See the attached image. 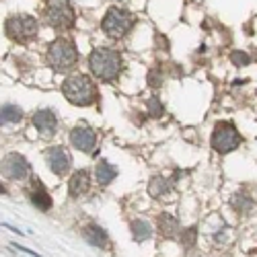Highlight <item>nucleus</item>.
I'll use <instances>...</instances> for the list:
<instances>
[{
	"mask_svg": "<svg viewBox=\"0 0 257 257\" xmlns=\"http://www.w3.org/2000/svg\"><path fill=\"white\" fill-rule=\"evenodd\" d=\"M132 234H134L136 241H146V239H151L153 228L146 220H134L132 222Z\"/></svg>",
	"mask_w": 257,
	"mask_h": 257,
	"instance_id": "19",
	"label": "nucleus"
},
{
	"mask_svg": "<svg viewBox=\"0 0 257 257\" xmlns=\"http://www.w3.org/2000/svg\"><path fill=\"white\" fill-rule=\"evenodd\" d=\"M169 189H171V183H169V179H165V177H153L151 183H148V194H151L153 198H163V196H167Z\"/></svg>",
	"mask_w": 257,
	"mask_h": 257,
	"instance_id": "17",
	"label": "nucleus"
},
{
	"mask_svg": "<svg viewBox=\"0 0 257 257\" xmlns=\"http://www.w3.org/2000/svg\"><path fill=\"white\" fill-rule=\"evenodd\" d=\"M33 125L37 127L39 134L52 136L58 130V117H56V113L52 109H39L33 115Z\"/></svg>",
	"mask_w": 257,
	"mask_h": 257,
	"instance_id": "11",
	"label": "nucleus"
},
{
	"mask_svg": "<svg viewBox=\"0 0 257 257\" xmlns=\"http://www.w3.org/2000/svg\"><path fill=\"white\" fill-rule=\"evenodd\" d=\"M196 228H187L185 232H183V237H181V241H183V245L185 247H191V245H194V241H196Z\"/></svg>",
	"mask_w": 257,
	"mask_h": 257,
	"instance_id": "23",
	"label": "nucleus"
},
{
	"mask_svg": "<svg viewBox=\"0 0 257 257\" xmlns=\"http://www.w3.org/2000/svg\"><path fill=\"white\" fill-rule=\"evenodd\" d=\"M89 66L97 78L111 82L121 72V56L113 48H97L89 58Z\"/></svg>",
	"mask_w": 257,
	"mask_h": 257,
	"instance_id": "1",
	"label": "nucleus"
},
{
	"mask_svg": "<svg viewBox=\"0 0 257 257\" xmlns=\"http://www.w3.org/2000/svg\"><path fill=\"white\" fill-rule=\"evenodd\" d=\"M44 15L48 25L54 29H70L74 25V9L66 0H52Z\"/></svg>",
	"mask_w": 257,
	"mask_h": 257,
	"instance_id": "6",
	"label": "nucleus"
},
{
	"mask_svg": "<svg viewBox=\"0 0 257 257\" xmlns=\"http://www.w3.org/2000/svg\"><path fill=\"white\" fill-rule=\"evenodd\" d=\"M3 175L7 179H13V181H21L29 175V163L25 157H21L17 153H11L3 159Z\"/></svg>",
	"mask_w": 257,
	"mask_h": 257,
	"instance_id": "8",
	"label": "nucleus"
},
{
	"mask_svg": "<svg viewBox=\"0 0 257 257\" xmlns=\"http://www.w3.org/2000/svg\"><path fill=\"white\" fill-rule=\"evenodd\" d=\"M95 175H97V181L101 185H107V183H111L115 177H117V169L111 165V163H107V161H101L95 169Z\"/></svg>",
	"mask_w": 257,
	"mask_h": 257,
	"instance_id": "15",
	"label": "nucleus"
},
{
	"mask_svg": "<svg viewBox=\"0 0 257 257\" xmlns=\"http://www.w3.org/2000/svg\"><path fill=\"white\" fill-rule=\"evenodd\" d=\"M37 21L31 15H13L5 21V31L13 41L25 44L37 35Z\"/></svg>",
	"mask_w": 257,
	"mask_h": 257,
	"instance_id": "4",
	"label": "nucleus"
},
{
	"mask_svg": "<svg viewBox=\"0 0 257 257\" xmlns=\"http://www.w3.org/2000/svg\"><path fill=\"white\" fill-rule=\"evenodd\" d=\"M163 105H161V101L157 99V97H151L148 99V113H151L153 117H161L163 115Z\"/></svg>",
	"mask_w": 257,
	"mask_h": 257,
	"instance_id": "22",
	"label": "nucleus"
},
{
	"mask_svg": "<svg viewBox=\"0 0 257 257\" xmlns=\"http://www.w3.org/2000/svg\"><path fill=\"white\" fill-rule=\"evenodd\" d=\"M134 25V15L125 9H119V7H111L107 11V15L103 17V31L109 35V37H123L127 31L132 29Z\"/></svg>",
	"mask_w": 257,
	"mask_h": 257,
	"instance_id": "5",
	"label": "nucleus"
},
{
	"mask_svg": "<svg viewBox=\"0 0 257 257\" xmlns=\"http://www.w3.org/2000/svg\"><path fill=\"white\" fill-rule=\"evenodd\" d=\"M84 239H87L93 247H99V249L107 247V232L97 224H91V226L84 228Z\"/></svg>",
	"mask_w": 257,
	"mask_h": 257,
	"instance_id": "14",
	"label": "nucleus"
},
{
	"mask_svg": "<svg viewBox=\"0 0 257 257\" xmlns=\"http://www.w3.org/2000/svg\"><path fill=\"white\" fill-rule=\"evenodd\" d=\"M78 60V52L74 48V44L66 37H58L56 41H52L48 48V64L56 70V72H66L70 70Z\"/></svg>",
	"mask_w": 257,
	"mask_h": 257,
	"instance_id": "3",
	"label": "nucleus"
},
{
	"mask_svg": "<svg viewBox=\"0 0 257 257\" xmlns=\"http://www.w3.org/2000/svg\"><path fill=\"white\" fill-rule=\"evenodd\" d=\"M241 144V134L237 132V127L232 123H218L214 127V134H212V148L220 155H226L230 151H234Z\"/></svg>",
	"mask_w": 257,
	"mask_h": 257,
	"instance_id": "7",
	"label": "nucleus"
},
{
	"mask_svg": "<svg viewBox=\"0 0 257 257\" xmlns=\"http://www.w3.org/2000/svg\"><path fill=\"white\" fill-rule=\"evenodd\" d=\"M62 93L72 105L84 107V105H91L97 99V89L93 80L87 74H72L64 80L62 84Z\"/></svg>",
	"mask_w": 257,
	"mask_h": 257,
	"instance_id": "2",
	"label": "nucleus"
},
{
	"mask_svg": "<svg viewBox=\"0 0 257 257\" xmlns=\"http://www.w3.org/2000/svg\"><path fill=\"white\" fill-rule=\"evenodd\" d=\"M70 142L74 148L82 153H91L95 148V142H97V134L91 130L89 125H78L70 132Z\"/></svg>",
	"mask_w": 257,
	"mask_h": 257,
	"instance_id": "10",
	"label": "nucleus"
},
{
	"mask_svg": "<svg viewBox=\"0 0 257 257\" xmlns=\"http://www.w3.org/2000/svg\"><path fill=\"white\" fill-rule=\"evenodd\" d=\"M46 161L52 169V173H56V175H64L72 165V157L66 153V148H62V146L50 148L46 153Z\"/></svg>",
	"mask_w": 257,
	"mask_h": 257,
	"instance_id": "9",
	"label": "nucleus"
},
{
	"mask_svg": "<svg viewBox=\"0 0 257 257\" xmlns=\"http://www.w3.org/2000/svg\"><path fill=\"white\" fill-rule=\"evenodd\" d=\"M230 204H232V208L237 210V212H241V214H247V212H251L253 210V198L251 196H247V194H243V191H239V194H234L232 196V200H230Z\"/></svg>",
	"mask_w": 257,
	"mask_h": 257,
	"instance_id": "18",
	"label": "nucleus"
},
{
	"mask_svg": "<svg viewBox=\"0 0 257 257\" xmlns=\"http://www.w3.org/2000/svg\"><path fill=\"white\" fill-rule=\"evenodd\" d=\"M159 230L165 234V237H175V234L179 232L177 218L169 216V214H161V216H159Z\"/></svg>",
	"mask_w": 257,
	"mask_h": 257,
	"instance_id": "16",
	"label": "nucleus"
},
{
	"mask_svg": "<svg viewBox=\"0 0 257 257\" xmlns=\"http://www.w3.org/2000/svg\"><path fill=\"white\" fill-rule=\"evenodd\" d=\"M255 58H257V56H255Z\"/></svg>",
	"mask_w": 257,
	"mask_h": 257,
	"instance_id": "25",
	"label": "nucleus"
},
{
	"mask_svg": "<svg viewBox=\"0 0 257 257\" xmlns=\"http://www.w3.org/2000/svg\"><path fill=\"white\" fill-rule=\"evenodd\" d=\"M23 117V111L17 105H3V123H17Z\"/></svg>",
	"mask_w": 257,
	"mask_h": 257,
	"instance_id": "20",
	"label": "nucleus"
},
{
	"mask_svg": "<svg viewBox=\"0 0 257 257\" xmlns=\"http://www.w3.org/2000/svg\"><path fill=\"white\" fill-rule=\"evenodd\" d=\"M33 189H31V202L33 206H37L39 210H50L52 208V198L48 196V191L44 189V185L39 183V179H33Z\"/></svg>",
	"mask_w": 257,
	"mask_h": 257,
	"instance_id": "13",
	"label": "nucleus"
},
{
	"mask_svg": "<svg viewBox=\"0 0 257 257\" xmlns=\"http://www.w3.org/2000/svg\"><path fill=\"white\" fill-rule=\"evenodd\" d=\"M230 60H232V64H234V66L243 68V66H249L251 56H249L247 52H243V50H234V52H232V56H230Z\"/></svg>",
	"mask_w": 257,
	"mask_h": 257,
	"instance_id": "21",
	"label": "nucleus"
},
{
	"mask_svg": "<svg viewBox=\"0 0 257 257\" xmlns=\"http://www.w3.org/2000/svg\"><path fill=\"white\" fill-rule=\"evenodd\" d=\"M148 84H151V87H159V84H161V76H159L157 70L148 74Z\"/></svg>",
	"mask_w": 257,
	"mask_h": 257,
	"instance_id": "24",
	"label": "nucleus"
},
{
	"mask_svg": "<svg viewBox=\"0 0 257 257\" xmlns=\"http://www.w3.org/2000/svg\"><path fill=\"white\" fill-rule=\"evenodd\" d=\"M89 187H91V179H89V173L84 169L76 171V173L70 177V181H68V191H70L72 198L84 196L89 191Z\"/></svg>",
	"mask_w": 257,
	"mask_h": 257,
	"instance_id": "12",
	"label": "nucleus"
}]
</instances>
